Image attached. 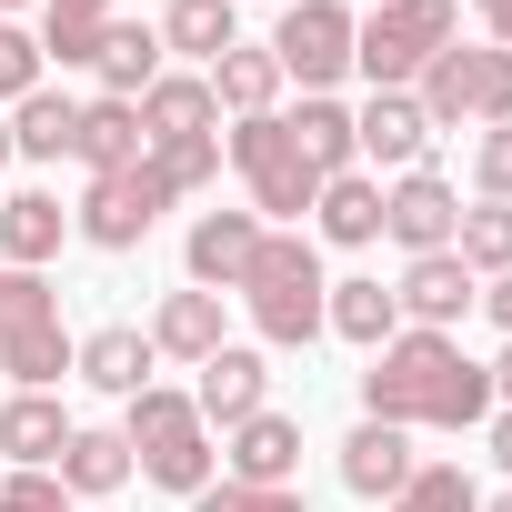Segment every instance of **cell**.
<instances>
[{"mask_svg": "<svg viewBox=\"0 0 512 512\" xmlns=\"http://www.w3.org/2000/svg\"><path fill=\"white\" fill-rule=\"evenodd\" d=\"M71 332H61V292L41 272H11L0 262V372H11V392H51L71 372Z\"/></svg>", "mask_w": 512, "mask_h": 512, "instance_id": "obj_5", "label": "cell"}, {"mask_svg": "<svg viewBox=\"0 0 512 512\" xmlns=\"http://www.w3.org/2000/svg\"><path fill=\"white\" fill-rule=\"evenodd\" d=\"M492 512H512V492H502V502H492Z\"/></svg>", "mask_w": 512, "mask_h": 512, "instance_id": "obj_45", "label": "cell"}, {"mask_svg": "<svg viewBox=\"0 0 512 512\" xmlns=\"http://www.w3.org/2000/svg\"><path fill=\"white\" fill-rule=\"evenodd\" d=\"M412 101H422V121L432 131H492V121H512V51H432V71L412 81Z\"/></svg>", "mask_w": 512, "mask_h": 512, "instance_id": "obj_6", "label": "cell"}, {"mask_svg": "<svg viewBox=\"0 0 512 512\" xmlns=\"http://www.w3.org/2000/svg\"><path fill=\"white\" fill-rule=\"evenodd\" d=\"M241 302H251V322H262V342L302 352L322 332V302H332L312 231H262V251H251V272H241Z\"/></svg>", "mask_w": 512, "mask_h": 512, "instance_id": "obj_2", "label": "cell"}, {"mask_svg": "<svg viewBox=\"0 0 512 512\" xmlns=\"http://www.w3.org/2000/svg\"><path fill=\"white\" fill-rule=\"evenodd\" d=\"M492 412H512V342H502V362H492Z\"/></svg>", "mask_w": 512, "mask_h": 512, "instance_id": "obj_41", "label": "cell"}, {"mask_svg": "<svg viewBox=\"0 0 512 512\" xmlns=\"http://www.w3.org/2000/svg\"><path fill=\"white\" fill-rule=\"evenodd\" d=\"M211 131H221V101L201 71H161L141 91V141H211Z\"/></svg>", "mask_w": 512, "mask_h": 512, "instance_id": "obj_16", "label": "cell"}, {"mask_svg": "<svg viewBox=\"0 0 512 512\" xmlns=\"http://www.w3.org/2000/svg\"><path fill=\"white\" fill-rule=\"evenodd\" d=\"M211 101L241 111V121H262V111L282 101V61H272V51H251V41H231V51L211 61Z\"/></svg>", "mask_w": 512, "mask_h": 512, "instance_id": "obj_28", "label": "cell"}, {"mask_svg": "<svg viewBox=\"0 0 512 512\" xmlns=\"http://www.w3.org/2000/svg\"><path fill=\"white\" fill-rule=\"evenodd\" d=\"M0 161H11V121H0Z\"/></svg>", "mask_w": 512, "mask_h": 512, "instance_id": "obj_43", "label": "cell"}, {"mask_svg": "<svg viewBox=\"0 0 512 512\" xmlns=\"http://www.w3.org/2000/svg\"><path fill=\"white\" fill-rule=\"evenodd\" d=\"M0 512H71V492L51 472H0Z\"/></svg>", "mask_w": 512, "mask_h": 512, "instance_id": "obj_37", "label": "cell"}, {"mask_svg": "<svg viewBox=\"0 0 512 512\" xmlns=\"http://www.w3.org/2000/svg\"><path fill=\"white\" fill-rule=\"evenodd\" d=\"M492 462L512 472V412H492Z\"/></svg>", "mask_w": 512, "mask_h": 512, "instance_id": "obj_42", "label": "cell"}, {"mask_svg": "<svg viewBox=\"0 0 512 512\" xmlns=\"http://www.w3.org/2000/svg\"><path fill=\"white\" fill-rule=\"evenodd\" d=\"M61 231H71V211H61L51 191H11V201H0V262H11V272H41L51 251H61Z\"/></svg>", "mask_w": 512, "mask_h": 512, "instance_id": "obj_20", "label": "cell"}, {"mask_svg": "<svg viewBox=\"0 0 512 512\" xmlns=\"http://www.w3.org/2000/svg\"><path fill=\"white\" fill-rule=\"evenodd\" d=\"M322 332H342V342L382 352V342L402 332V302H392L382 282H332V302H322Z\"/></svg>", "mask_w": 512, "mask_h": 512, "instance_id": "obj_29", "label": "cell"}, {"mask_svg": "<svg viewBox=\"0 0 512 512\" xmlns=\"http://www.w3.org/2000/svg\"><path fill=\"white\" fill-rule=\"evenodd\" d=\"M71 141H81V101L71 91H31V101H11V151H31V161H71Z\"/></svg>", "mask_w": 512, "mask_h": 512, "instance_id": "obj_26", "label": "cell"}, {"mask_svg": "<svg viewBox=\"0 0 512 512\" xmlns=\"http://www.w3.org/2000/svg\"><path fill=\"white\" fill-rule=\"evenodd\" d=\"M91 71H101V101H141L161 81V31L151 21H111L101 51H91Z\"/></svg>", "mask_w": 512, "mask_h": 512, "instance_id": "obj_21", "label": "cell"}, {"mask_svg": "<svg viewBox=\"0 0 512 512\" xmlns=\"http://www.w3.org/2000/svg\"><path fill=\"white\" fill-rule=\"evenodd\" d=\"M191 512H312L302 492H262V482H211V492H191Z\"/></svg>", "mask_w": 512, "mask_h": 512, "instance_id": "obj_35", "label": "cell"}, {"mask_svg": "<svg viewBox=\"0 0 512 512\" xmlns=\"http://www.w3.org/2000/svg\"><path fill=\"white\" fill-rule=\"evenodd\" d=\"M91 512H101V502H91Z\"/></svg>", "mask_w": 512, "mask_h": 512, "instance_id": "obj_46", "label": "cell"}, {"mask_svg": "<svg viewBox=\"0 0 512 512\" xmlns=\"http://www.w3.org/2000/svg\"><path fill=\"white\" fill-rule=\"evenodd\" d=\"M472 181H482V201H512V121H492V131H482Z\"/></svg>", "mask_w": 512, "mask_h": 512, "instance_id": "obj_36", "label": "cell"}, {"mask_svg": "<svg viewBox=\"0 0 512 512\" xmlns=\"http://www.w3.org/2000/svg\"><path fill=\"white\" fill-rule=\"evenodd\" d=\"M392 302H402V332H452L482 302V282L462 272V251H422V262L392 282Z\"/></svg>", "mask_w": 512, "mask_h": 512, "instance_id": "obj_12", "label": "cell"}, {"mask_svg": "<svg viewBox=\"0 0 512 512\" xmlns=\"http://www.w3.org/2000/svg\"><path fill=\"white\" fill-rule=\"evenodd\" d=\"M482 312H492V322L512 332V272H492V282H482Z\"/></svg>", "mask_w": 512, "mask_h": 512, "instance_id": "obj_39", "label": "cell"}, {"mask_svg": "<svg viewBox=\"0 0 512 512\" xmlns=\"http://www.w3.org/2000/svg\"><path fill=\"white\" fill-rule=\"evenodd\" d=\"M51 482H61V492H81V502H111V492L131 482V442H121V432H81V422H71V442H61Z\"/></svg>", "mask_w": 512, "mask_h": 512, "instance_id": "obj_23", "label": "cell"}, {"mask_svg": "<svg viewBox=\"0 0 512 512\" xmlns=\"http://www.w3.org/2000/svg\"><path fill=\"white\" fill-rule=\"evenodd\" d=\"M121 442H131V472H141V482H161V492H181V502L211 492V462H221V452H211V422L191 412V392H161V382L131 392Z\"/></svg>", "mask_w": 512, "mask_h": 512, "instance_id": "obj_3", "label": "cell"}, {"mask_svg": "<svg viewBox=\"0 0 512 512\" xmlns=\"http://www.w3.org/2000/svg\"><path fill=\"white\" fill-rule=\"evenodd\" d=\"M312 231H322V241H342V251L382 241V181H372V171H332V181H322V201H312Z\"/></svg>", "mask_w": 512, "mask_h": 512, "instance_id": "obj_22", "label": "cell"}, {"mask_svg": "<svg viewBox=\"0 0 512 512\" xmlns=\"http://www.w3.org/2000/svg\"><path fill=\"white\" fill-rule=\"evenodd\" d=\"M41 71H51V61H41V41H31L21 21H0V101H31V91H41Z\"/></svg>", "mask_w": 512, "mask_h": 512, "instance_id": "obj_34", "label": "cell"}, {"mask_svg": "<svg viewBox=\"0 0 512 512\" xmlns=\"http://www.w3.org/2000/svg\"><path fill=\"white\" fill-rule=\"evenodd\" d=\"M382 512H482V492H472L462 462H412V482H402Z\"/></svg>", "mask_w": 512, "mask_h": 512, "instance_id": "obj_32", "label": "cell"}, {"mask_svg": "<svg viewBox=\"0 0 512 512\" xmlns=\"http://www.w3.org/2000/svg\"><path fill=\"white\" fill-rule=\"evenodd\" d=\"M191 372H201L191 412H201V422H221V432H231V422H251V412H272V362L251 352V342H221V352H211V362H191Z\"/></svg>", "mask_w": 512, "mask_h": 512, "instance_id": "obj_11", "label": "cell"}, {"mask_svg": "<svg viewBox=\"0 0 512 512\" xmlns=\"http://www.w3.org/2000/svg\"><path fill=\"white\" fill-rule=\"evenodd\" d=\"M362 422H402V432H462L492 422V372L452 342V332H392L362 372Z\"/></svg>", "mask_w": 512, "mask_h": 512, "instance_id": "obj_1", "label": "cell"}, {"mask_svg": "<svg viewBox=\"0 0 512 512\" xmlns=\"http://www.w3.org/2000/svg\"><path fill=\"white\" fill-rule=\"evenodd\" d=\"M221 151H231V171L251 181V211H262V221H302V211L322 201V171L302 161V141H292V121H282V111L241 121Z\"/></svg>", "mask_w": 512, "mask_h": 512, "instance_id": "obj_7", "label": "cell"}, {"mask_svg": "<svg viewBox=\"0 0 512 512\" xmlns=\"http://www.w3.org/2000/svg\"><path fill=\"white\" fill-rule=\"evenodd\" d=\"M262 211H201L191 221V292H241V272H251V251H262Z\"/></svg>", "mask_w": 512, "mask_h": 512, "instance_id": "obj_13", "label": "cell"}, {"mask_svg": "<svg viewBox=\"0 0 512 512\" xmlns=\"http://www.w3.org/2000/svg\"><path fill=\"white\" fill-rule=\"evenodd\" d=\"M482 21H492V51H512V0H482Z\"/></svg>", "mask_w": 512, "mask_h": 512, "instance_id": "obj_40", "label": "cell"}, {"mask_svg": "<svg viewBox=\"0 0 512 512\" xmlns=\"http://www.w3.org/2000/svg\"><path fill=\"white\" fill-rule=\"evenodd\" d=\"M382 231L412 251V262H422V251H452V231H462V191L422 161V171H392V191H382Z\"/></svg>", "mask_w": 512, "mask_h": 512, "instance_id": "obj_10", "label": "cell"}, {"mask_svg": "<svg viewBox=\"0 0 512 512\" xmlns=\"http://www.w3.org/2000/svg\"><path fill=\"white\" fill-rule=\"evenodd\" d=\"M61 442H71V422H61L51 392H11V402H0V452H11L21 472H51Z\"/></svg>", "mask_w": 512, "mask_h": 512, "instance_id": "obj_24", "label": "cell"}, {"mask_svg": "<svg viewBox=\"0 0 512 512\" xmlns=\"http://www.w3.org/2000/svg\"><path fill=\"white\" fill-rule=\"evenodd\" d=\"M462 41V11L452 0H372V21H352V71L372 91H412L432 71V51Z\"/></svg>", "mask_w": 512, "mask_h": 512, "instance_id": "obj_4", "label": "cell"}, {"mask_svg": "<svg viewBox=\"0 0 512 512\" xmlns=\"http://www.w3.org/2000/svg\"><path fill=\"white\" fill-rule=\"evenodd\" d=\"M11 11H21V0H0V21H11Z\"/></svg>", "mask_w": 512, "mask_h": 512, "instance_id": "obj_44", "label": "cell"}, {"mask_svg": "<svg viewBox=\"0 0 512 512\" xmlns=\"http://www.w3.org/2000/svg\"><path fill=\"white\" fill-rule=\"evenodd\" d=\"M292 121V141H302V161L332 181V171H362V141H352V111L332 101V91H302V111H282Z\"/></svg>", "mask_w": 512, "mask_h": 512, "instance_id": "obj_25", "label": "cell"}, {"mask_svg": "<svg viewBox=\"0 0 512 512\" xmlns=\"http://www.w3.org/2000/svg\"><path fill=\"white\" fill-rule=\"evenodd\" d=\"M161 211H171V181H161L151 161H141V171H101V181L81 191V241H91V251H141Z\"/></svg>", "mask_w": 512, "mask_h": 512, "instance_id": "obj_9", "label": "cell"}, {"mask_svg": "<svg viewBox=\"0 0 512 512\" xmlns=\"http://www.w3.org/2000/svg\"><path fill=\"white\" fill-rule=\"evenodd\" d=\"M51 21H81V31H101V21H111V0H51Z\"/></svg>", "mask_w": 512, "mask_h": 512, "instance_id": "obj_38", "label": "cell"}, {"mask_svg": "<svg viewBox=\"0 0 512 512\" xmlns=\"http://www.w3.org/2000/svg\"><path fill=\"white\" fill-rule=\"evenodd\" d=\"M151 362H161V352H151V332H131V322H101V332L71 352V372H81V382H101V392H121V402H131V392H151Z\"/></svg>", "mask_w": 512, "mask_h": 512, "instance_id": "obj_19", "label": "cell"}, {"mask_svg": "<svg viewBox=\"0 0 512 512\" xmlns=\"http://www.w3.org/2000/svg\"><path fill=\"white\" fill-rule=\"evenodd\" d=\"M342 482H352L362 502H392V492L412 482V432H402V422H352V442H342Z\"/></svg>", "mask_w": 512, "mask_h": 512, "instance_id": "obj_17", "label": "cell"}, {"mask_svg": "<svg viewBox=\"0 0 512 512\" xmlns=\"http://www.w3.org/2000/svg\"><path fill=\"white\" fill-rule=\"evenodd\" d=\"M161 51L221 61V51H231V0H171V11H161Z\"/></svg>", "mask_w": 512, "mask_h": 512, "instance_id": "obj_31", "label": "cell"}, {"mask_svg": "<svg viewBox=\"0 0 512 512\" xmlns=\"http://www.w3.org/2000/svg\"><path fill=\"white\" fill-rule=\"evenodd\" d=\"M221 462H231V482L292 492V472H302V422H292V412H251V422L221 432Z\"/></svg>", "mask_w": 512, "mask_h": 512, "instance_id": "obj_14", "label": "cell"}, {"mask_svg": "<svg viewBox=\"0 0 512 512\" xmlns=\"http://www.w3.org/2000/svg\"><path fill=\"white\" fill-rule=\"evenodd\" d=\"M352 141H362V161H372V171H422L432 121H422V101H412V91H372V101L352 111Z\"/></svg>", "mask_w": 512, "mask_h": 512, "instance_id": "obj_15", "label": "cell"}, {"mask_svg": "<svg viewBox=\"0 0 512 512\" xmlns=\"http://www.w3.org/2000/svg\"><path fill=\"white\" fill-rule=\"evenodd\" d=\"M151 352L211 362V352H221V292H171V302L151 312Z\"/></svg>", "mask_w": 512, "mask_h": 512, "instance_id": "obj_27", "label": "cell"}, {"mask_svg": "<svg viewBox=\"0 0 512 512\" xmlns=\"http://www.w3.org/2000/svg\"><path fill=\"white\" fill-rule=\"evenodd\" d=\"M262 51L282 61V81L332 91V81L352 71V11H342V0H282V31H272Z\"/></svg>", "mask_w": 512, "mask_h": 512, "instance_id": "obj_8", "label": "cell"}, {"mask_svg": "<svg viewBox=\"0 0 512 512\" xmlns=\"http://www.w3.org/2000/svg\"><path fill=\"white\" fill-rule=\"evenodd\" d=\"M71 161H91V181H101V171H141V161H151V141H141V101H81V141H71Z\"/></svg>", "mask_w": 512, "mask_h": 512, "instance_id": "obj_18", "label": "cell"}, {"mask_svg": "<svg viewBox=\"0 0 512 512\" xmlns=\"http://www.w3.org/2000/svg\"><path fill=\"white\" fill-rule=\"evenodd\" d=\"M452 251H462V272H472V282L512 272V201H472L462 231H452Z\"/></svg>", "mask_w": 512, "mask_h": 512, "instance_id": "obj_30", "label": "cell"}, {"mask_svg": "<svg viewBox=\"0 0 512 512\" xmlns=\"http://www.w3.org/2000/svg\"><path fill=\"white\" fill-rule=\"evenodd\" d=\"M151 171L171 181V201H181V191H201V181L221 171V131H211V141H151Z\"/></svg>", "mask_w": 512, "mask_h": 512, "instance_id": "obj_33", "label": "cell"}]
</instances>
